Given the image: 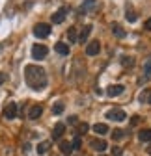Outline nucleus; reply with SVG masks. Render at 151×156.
<instances>
[{
    "label": "nucleus",
    "instance_id": "nucleus-1",
    "mask_svg": "<svg viewBox=\"0 0 151 156\" xmlns=\"http://www.w3.org/2000/svg\"><path fill=\"white\" fill-rule=\"evenodd\" d=\"M24 80L32 89H43L47 86V74L45 69L39 65H26L24 67Z\"/></svg>",
    "mask_w": 151,
    "mask_h": 156
},
{
    "label": "nucleus",
    "instance_id": "nucleus-2",
    "mask_svg": "<svg viewBox=\"0 0 151 156\" xmlns=\"http://www.w3.org/2000/svg\"><path fill=\"white\" fill-rule=\"evenodd\" d=\"M49 34H50V24H45V23H39V24H35V28H34V35H35V37H39V39H45Z\"/></svg>",
    "mask_w": 151,
    "mask_h": 156
},
{
    "label": "nucleus",
    "instance_id": "nucleus-3",
    "mask_svg": "<svg viewBox=\"0 0 151 156\" xmlns=\"http://www.w3.org/2000/svg\"><path fill=\"white\" fill-rule=\"evenodd\" d=\"M47 47L45 45H34V48H32V58L34 60H43V58L47 56Z\"/></svg>",
    "mask_w": 151,
    "mask_h": 156
},
{
    "label": "nucleus",
    "instance_id": "nucleus-4",
    "mask_svg": "<svg viewBox=\"0 0 151 156\" xmlns=\"http://www.w3.org/2000/svg\"><path fill=\"white\" fill-rule=\"evenodd\" d=\"M106 119H112V121H125L127 115L123 110H110L106 112Z\"/></svg>",
    "mask_w": 151,
    "mask_h": 156
},
{
    "label": "nucleus",
    "instance_id": "nucleus-5",
    "mask_svg": "<svg viewBox=\"0 0 151 156\" xmlns=\"http://www.w3.org/2000/svg\"><path fill=\"white\" fill-rule=\"evenodd\" d=\"M15 115H17V104L15 102H8V106L4 110V117L6 119H15Z\"/></svg>",
    "mask_w": 151,
    "mask_h": 156
},
{
    "label": "nucleus",
    "instance_id": "nucleus-6",
    "mask_svg": "<svg viewBox=\"0 0 151 156\" xmlns=\"http://www.w3.org/2000/svg\"><path fill=\"white\" fill-rule=\"evenodd\" d=\"M90 147L95 151V152H103L106 149V141L105 140H91L90 141Z\"/></svg>",
    "mask_w": 151,
    "mask_h": 156
},
{
    "label": "nucleus",
    "instance_id": "nucleus-7",
    "mask_svg": "<svg viewBox=\"0 0 151 156\" xmlns=\"http://www.w3.org/2000/svg\"><path fill=\"white\" fill-rule=\"evenodd\" d=\"M99 50H101V43L99 41H91L86 47V54L88 56H95V54H99Z\"/></svg>",
    "mask_w": 151,
    "mask_h": 156
},
{
    "label": "nucleus",
    "instance_id": "nucleus-8",
    "mask_svg": "<svg viewBox=\"0 0 151 156\" xmlns=\"http://www.w3.org/2000/svg\"><path fill=\"white\" fill-rule=\"evenodd\" d=\"M65 13H67V9H65V8H60L58 11L52 15V23H54V24H62L64 19H65Z\"/></svg>",
    "mask_w": 151,
    "mask_h": 156
},
{
    "label": "nucleus",
    "instance_id": "nucleus-9",
    "mask_svg": "<svg viewBox=\"0 0 151 156\" xmlns=\"http://www.w3.org/2000/svg\"><path fill=\"white\" fill-rule=\"evenodd\" d=\"M123 89H125V87H123L121 84L110 86V87L106 89V95H108V97H118V95H121V93H123Z\"/></svg>",
    "mask_w": 151,
    "mask_h": 156
},
{
    "label": "nucleus",
    "instance_id": "nucleus-10",
    "mask_svg": "<svg viewBox=\"0 0 151 156\" xmlns=\"http://www.w3.org/2000/svg\"><path fill=\"white\" fill-rule=\"evenodd\" d=\"M64 132H65V125L64 123H58V125L54 126V130H52V138L54 140H60L62 136H64Z\"/></svg>",
    "mask_w": 151,
    "mask_h": 156
},
{
    "label": "nucleus",
    "instance_id": "nucleus-11",
    "mask_svg": "<svg viewBox=\"0 0 151 156\" xmlns=\"http://www.w3.org/2000/svg\"><path fill=\"white\" fill-rule=\"evenodd\" d=\"M97 9V0H84V4H82V13L84 11H95Z\"/></svg>",
    "mask_w": 151,
    "mask_h": 156
},
{
    "label": "nucleus",
    "instance_id": "nucleus-12",
    "mask_svg": "<svg viewBox=\"0 0 151 156\" xmlns=\"http://www.w3.org/2000/svg\"><path fill=\"white\" fill-rule=\"evenodd\" d=\"M41 113H43V108L35 104V106H32L30 112H28V119H37V117H39Z\"/></svg>",
    "mask_w": 151,
    "mask_h": 156
},
{
    "label": "nucleus",
    "instance_id": "nucleus-13",
    "mask_svg": "<svg viewBox=\"0 0 151 156\" xmlns=\"http://www.w3.org/2000/svg\"><path fill=\"white\" fill-rule=\"evenodd\" d=\"M90 34H91V24H86L82 30H80V35H79V41L80 43H84L86 41V39L90 37Z\"/></svg>",
    "mask_w": 151,
    "mask_h": 156
},
{
    "label": "nucleus",
    "instance_id": "nucleus-14",
    "mask_svg": "<svg viewBox=\"0 0 151 156\" xmlns=\"http://www.w3.org/2000/svg\"><path fill=\"white\" fill-rule=\"evenodd\" d=\"M54 48H56V52L62 54V56H67V54H69V47H67L65 43H62V41H60V43H56Z\"/></svg>",
    "mask_w": 151,
    "mask_h": 156
},
{
    "label": "nucleus",
    "instance_id": "nucleus-15",
    "mask_svg": "<svg viewBox=\"0 0 151 156\" xmlns=\"http://www.w3.org/2000/svg\"><path fill=\"white\" fill-rule=\"evenodd\" d=\"M138 138H140V141H151V130H149V128H145V130H140Z\"/></svg>",
    "mask_w": 151,
    "mask_h": 156
},
{
    "label": "nucleus",
    "instance_id": "nucleus-16",
    "mask_svg": "<svg viewBox=\"0 0 151 156\" xmlns=\"http://www.w3.org/2000/svg\"><path fill=\"white\" fill-rule=\"evenodd\" d=\"M60 149H62V152H64V154H67V156H69V154H71V151H73V143H69V141H62V143H60Z\"/></svg>",
    "mask_w": 151,
    "mask_h": 156
},
{
    "label": "nucleus",
    "instance_id": "nucleus-17",
    "mask_svg": "<svg viewBox=\"0 0 151 156\" xmlns=\"http://www.w3.org/2000/svg\"><path fill=\"white\" fill-rule=\"evenodd\" d=\"M93 132H95V134H106L108 132V126L105 123H97L95 126H93Z\"/></svg>",
    "mask_w": 151,
    "mask_h": 156
},
{
    "label": "nucleus",
    "instance_id": "nucleus-18",
    "mask_svg": "<svg viewBox=\"0 0 151 156\" xmlns=\"http://www.w3.org/2000/svg\"><path fill=\"white\" fill-rule=\"evenodd\" d=\"M67 37H69V43H77L79 37H77V28H69L67 30Z\"/></svg>",
    "mask_w": 151,
    "mask_h": 156
},
{
    "label": "nucleus",
    "instance_id": "nucleus-19",
    "mask_svg": "<svg viewBox=\"0 0 151 156\" xmlns=\"http://www.w3.org/2000/svg\"><path fill=\"white\" fill-rule=\"evenodd\" d=\"M49 147H50V143L49 141H43V143H39V145H37V154H45L47 151H49Z\"/></svg>",
    "mask_w": 151,
    "mask_h": 156
},
{
    "label": "nucleus",
    "instance_id": "nucleus-20",
    "mask_svg": "<svg viewBox=\"0 0 151 156\" xmlns=\"http://www.w3.org/2000/svg\"><path fill=\"white\" fill-rule=\"evenodd\" d=\"M112 32H114V35H118V37H125V32H123V28L120 26V24H112Z\"/></svg>",
    "mask_w": 151,
    "mask_h": 156
},
{
    "label": "nucleus",
    "instance_id": "nucleus-21",
    "mask_svg": "<svg viewBox=\"0 0 151 156\" xmlns=\"http://www.w3.org/2000/svg\"><path fill=\"white\" fill-rule=\"evenodd\" d=\"M125 17H127L129 23H134V21H136V13L131 9V8H127V15H125Z\"/></svg>",
    "mask_w": 151,
    "mask_h": 156
},
{
    "label": "nucleus",
    "instance_id": "nucleus-22",
    "mask_svg": "<svg viewBox=\"0 0 151 156\" xmlns=\"http://www.w3.org/2000/svg\"><path fill=\"white\" fill-rule=\"evenodd\" d=\"M123 136H125V132H123V130H120V128L112 130V138H114V140H123Z\"/></svg>",
    "mask_w": 151,
    "mask_h": 156
},
{
    "label": "nucleus",
    "instance_id": "nucleus-23",
    "mask_svg": "<svg viewBox=\"0 0 151 156\" xmlns=\"http://www.w3.org/2000/svg\"><path fill=\"white\" fill-rule=\"evenodd\" d=\"M62 112H64V104H62V102H56L54 108H52V113H54V115H60Z\"/></svg>",
    "mask_w": 151,
    "mask_h": 156
},
{
    "label": "nucleus",
    "instance_id": "nucleus-24",
    "mask_svg": "<svg viewBox=\"0 0 151 156\" xmlns=\"http://www.w3.org/2000/svg\"><path fill=\"white\" fill-rule=\"evenodd\" d=\"M121 154H123V151L120 147H112V156H121Z\"/></svg>",
    "mask_w": 151,
    "mask_h": 156
},
{
    "label": "nucleus",
    "instance_id": "nucleus-25",
    "mask_svg": "<svg viewBox=\"0 0 151 156\" xmlns=\"http://www.w3.org/2000/svg\"><path fill=\"white\" fill-rule=\"evenodd\" d=\"M79 147H80V138L77 136V138L73 140V149H79Z\"/></svg>",
    "mask_w": 151,
    "mask_h": 156
},
{
    "label": "nucleus",
    "instance_id": "nucleus-26",
    "mask_svg": "<svg viewBox=\"0 0 151 156\" xmlns=\"http://www.w3.org/2000/svg\"><path fill=\"white\" fill-rule=\"evenodd\" d=\"M144 71H145V76H149V74H151V62H147V63H145Z\"/></svg>",
    "mask_w": 151,
    "mask_h": 156
},
{
    "label": "nucleus",
    "instance_id": "nucleus-27",
    "mask_svg": "<svg viewBox=\"0 0 151 156\" xmlns=\"http://www.w3.org/2000/svg\"><path fill=\"white\" fill-rule=\"evenodd\" d=\"M121 63L129 67V65H133V60H131V58H123V62H121Z\"/></svg>",
    "mask_w": 151,
    "mask_h": 156
},
{
    "label": "nucleus",
    "instance_id": "nucleus-28",
    "mask_svg": "<svg viewBox=\"0 0 151 156\" xmlns=\"http://www.w3.org/2000/svg\"><path fill=\"white\" fill-rule=\"evenodd\" d=\"M144 28H145V30H151V19H147V21H145V24H144Z\"/></svg>",
    "mask_w": 151,
    "mask_h": 156
},
{
    "label": "nucleus",
    "instance_id": "nucleus-29",
    "mask_svg": "<svg viewBox=\"0 0 151 156\" xmlns=\"http://www.w3.org/2000/svg\"><path fill=\"white\" fill-rule=\"evenodd\" d=\"M4 82H6V74H4V73H0V86H2Z\"/></svg>",
    "mask_w": 151,
    "mask_h": 156
},
{
    "label": "nucleus",
    "instance_id": "nucleus-30",
    "mask_svg": "<svg viewBox=\"0 0 151 156\" xmlns=\"http://www.w3.org/2000/svg\"><path fill=\"white\" fill-rule=\"evenodd\" d=\"M75 123H77V117L71 115V117H69V125H75Z\"/></svg>",
    "mask_w": 151,
    "mask_h": 156
},
{
    "label": "nucleus",
    "instance_id": "nucleus-31",
    "mask_svg": "<svg viewBox=\"0 0 151 156\" xmlns=\"http://www.w3.org/2000/svg\"><path fill=\"white\" fill-rule=\"evenodd\" d=\"M86 130H88V125H86V123H82V125H80V132H86Z\"/></svg>",
    "mask_w": 151,
    "mask_h": 156
},
{
    "label": "nucleus",
    "instance_id": "nucleus-32",
    "mask_svg": "<svg viewBox=\"0 0 151 156\" xmlns=\"http://www.w3.org/2000/svg\"><path fill=\"white\" fill-rule=\"evenodd\" d=\"M147 152H149V154H151V145H149V147H147Z\"/></svg>",
    "mask_w": 151,
    "mask_h": 156
},
{
    "label": "nucleus",
    "instance_id": "nucleus-33",
    "mask_svg": "<svg viewBox=\"0 0 151 156\" xmlns=\"http://www.w3.org/2000/svg\"><path fill=\"white\" fill-rule=\"evenodd\" d=\"M149 104H151V97H149Z\"/></svg>",
    "mask_w": 151,
    "mask_h": 156
}]
</instances>
